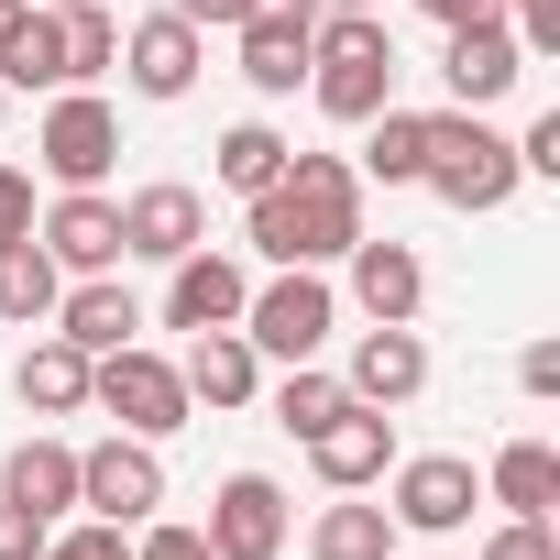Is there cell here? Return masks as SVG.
<instances>
[{
    "label": "cell",
    "instance_id": "obj_1",
    "mask_svg": "<svg viewBox=\"0 0 560 560\" xmlns=\"http://www.w3.org/2000/svg\"><path fill=\"white\" fill-rule=\"evenodd\" d=\"M363 242V176L341 154H287V176L253 187V253L264 264H341Z\"/></svg>",
    "mask_w": 560,
    "mask_h": 560
},
{
    "label": "cell",
    "instance_id": "obj_2",
    "mask_svg": "<svg viewBox=\"0 0 560 560\" xmlns=\"http://www.w3.org/2000/svg\"><path fill=\"white\" fill-rule=\"evenodd\" d=\"M308 89H319L330 121H374V110L396 100V34H385V12H319V34H308Z\"/></svg>",
    "mask_w": 560,
    "mask_h": 560
},
{
    "label": "cell",
    "instance_id": "obj_3",
    "mask_svg": "<svg viewBox=\"0 0 560 560\" xmlns=\"http://www.w3.org/2000/svg\"><path fill=\"white\" fill-rule=\"evenodd\" d=\"M418 187H440L451 209H505L516 198V143L483 110H429V165Z\"/></svg>",
    "mask_w": 560,
    "mask_h": 560
},
{
    "label": "cell",
    "instance_id": "obj_4",
    "mask_svg": "<svg viewBox=\"0 0 560 560\" xmlns=\"http://www.w3.org/2000/svg\"><path fill=\"white\" fill-rule=\"evenodd\" d=\"M330 319H341V298H330L319 264H275V287L242 298V341H253L264 363H319Z\"/></svg>",
    "mask_w": 560,
    "mask_h": 560
},
{
    "label": "cell",
    "instance_id": "obj_5",
    "mask_svg": "<svg viewBox=\"0 0 560 560\" xmlns=\"http://www.w3.org/2000/svg\"><path fill=\"white\" fill-rule=\"evenodd\" d=\"M89 407H110L132 440H176V429H187V374H176L165 352L121 341V352H100V363H89Z\"/></svg>",
    "mask_w": 560,
    "mask_h": 560
},
{
    "label": "cell",
    "instance_id": "obj_6",
    "mask_svg": "<svg viewBox=\"0 0 560 560\" xmlns=\"http://www.w3.org/2000/svg\"><path fill=\"white\" fill-rule=\"evenodd\" d=\"M34 154H45V176H56V187H100V176H110V154H121V110H110L100 89H56V110H45Z\"/></svg>",
    "mask_w": 560,
    "mask_h": 560
},
{
    "label": "cell",
    "instance_id": "obj_7",
    "mask_svg": "<svg viewBox=\"0 0 560 560\" xmlns=\"http://www.w3.org/2000/svg\"><path fill=\"white\" fill-rule=\"evenodd\" d=\"M78 505H89V516H110V527H143V516L165 505V462H154V440L110 429L100 451H78Z\"/></svg>",
    "mask_w": 560,
    "mask_h": 560
},
{
    "label": "cell",
    "instance_id": "obj_8",
    "mask_svg": "<svg viewBox=\"0 0 560 560\" xmlns=\"http://www.w3.org/2000/svg\"><path fill=\"white\" fill-rule=\"evenodd\" d=\"M472 505H483V472L462 462V451H418V462H396V527H418V538H451V527H472Z\"/></svg>",
    "mask_w": 560,
    "mask_h": 560
},
{
    "label": "cell",
    "instance_id": "obj_9",
    "mask_svg": "<svg viewBox=\"0 0 560 560\" xmlns=\"http://www.w3.org/2000/svg\"><path fill=\"white\" fill-rule=\"evenodd\" d=\"M440 78H451V100H462V110H494V100L527 78V45H516V23H505V12H483V23H451V45H440Z\"/></svg>",
    "mask_w": 560,
    "mask_h": 560
},
{
    "label": "cell",
    "instance_id": "obj_10",
    "mask_svg": "<svg viewBox=\"0 0 560 560\" xmlns=\"http://www.w3.org/2000/svg\"><path fill=\"white\" fill-rule=\"evenodd\" d=\"M242 298H253V275L209 242L165 264V330H242Z\"/></svg>",
    "mask_w": 560,
    "mask_h": 560
},
{
    "label": "cell",
    "instance_id": "obj_11",
    "mask_svg": "<svg viewBox=\"0 0 560 560\" xmlns=\"http://www.w3.org/2000/svg\"><path fill=\"white\" fill-rule=\"evenodd\" d=\"M220 560H275L287 549V494H275V472H231L209 494V527H198Z\"/></svg>",
    "mask_w": 560,
    "mask_h": 560
},
{
    "label": "cell",
    "instance_id": "obj_12",
    "mask_svg": "<svg viewBox=\"0 0 560 560\" xmlns=\"http://www.w3.org/2000/svg\"><path fill=\"white\" fill-rule=\"evenodd\" d=\"M308 462H319V483H330V494H363V483H385V462H396V418L341 396V418H330V429H308Z\"/></svg>",
    "mask_w": 560,
    "mask_h": 560
},
{
    "label": "cell",
    "instance_id": "obj_13",
    "mask_svg": "<svg viewBox=\"0 0 560 560\" xmlns=\"http://www.w3.org/2000/svg\"><path fill=\"white\" fill-rule=\"evenodd\" d=\"M209 242V198L198 187H132L121 198V253H143V264H176V253H198Z\"/></svg>",
    "mask_w": 560,
    "mask_h": 560
},
{
    "label": "cell",
    "instance_id": "obj_14",
    "mask_svg": "<svg viewBox=\"0 0 560 560\" xmlns=\"http://www.w3.org/2000/svg\"><path fill=\"white\" fill-rule=\"evenodd\" d=\"M429 385V341L407 330V319H374L363 341H352V374H341V396L352 407H407Z\"/></svg>",
    "mask_w": 560,
    "mask_h": 560
},
{
    "label": "cell",
    "instance_id": "obj_15",
    "mask_svg": "<svg viewBox=\"0 0 560 560\" xmlns=\"http://www.w3.org/2000/svg\"><path fill=\"white\" fill-rule=\"evenodd\" d=\"M45 253H56V275H110V264H121V198L67 187V198L45 209Z\"/></svg>",
    "mask_w": 560,
    "mask_h": 560
},
{
    "label": "cell",
    "instance_id": "obj_16",
    "mask_svg": "<svg viewBox=\"0 0 560 560\" xmlns=\"http://www.w3.org/2000/svg\"><path fill=\"white\" fill-rule=\"evenodd\" d=\"M121 78H132L143 100H187V89H198V23H176V12L132 23V34H121Z\"/></svg>",
    "mask_w": 560,
    "mask_h": 560
},
{
    "label": "cell",
    "instance_id": "obj_17",
    "mask_svg": "<svg viewBox=\"0 0 560 560\" xmlns=\"http://www.w3.org/2000/svg\"><path fill=\"white\" fill-rule=\"evenodd\" d=\"M187 407H253L264 396V352L242 330H187Z\"/></svg>",
    "mask_w": 560,
    "mask_h": 560
},
{
    "label": "cell",
    "instance_id": "obj_18",
    "mask_svg": "<svg viewBox=\"0 0 560 560\" xmlns=\"http://www.w3.org/2000/svg\"><path fill=\"white\" fill-rule=\"evenodd\" d=\"M132 330H143V308H132V298L110 287V275H78V287L56 298V341H78L89 363H100V352H121Z\"/></svg>",
    "mask_w": 560,
    "mask_h": 560
},
{
    "label": "cell",
    "instance_id": "obj_19",
    "mask_svg": "<svg viewBox=\"0 0 560 560\" xmlns=\"http://www.w3.org/2000/svg\"><path fill=\"white\" fill-rule=\"evenodd\" d=\"M341 264H352V298H363V319H418L429 275H418V253H407V242H352Z\"/></svg>",
    "mask_w": 560,
    "mask_h": 560
},
{
    "label": "cell",
    "instance_id": "obj_20",
    "mask_svg": "<svg viewBox=\"0 0 560 560\" xmlns=\"http://www.w3.org/2000/svg\"><path fill=\"white\" fill-rule=\"evenodd\" d=\"M483 494H494L505 516L549 527V505H560V451H549V440H505V451H494V472H483Z\"/></svg>",
    "mask_w": 560,
    "mask_h": 560
},
{
    "label": "cell",
    "instance_id": "obj_21",
    "mask_svg": "<svg viewBox=\"0 0 560 560\" xmlns=\"http://www.w3.org/2000/svg\"><path fill=\"white\" fill-rule=\"evenodd\" d=\"M12 385H23V407H34V418H78V407H89V352L45 330V341L12 363Z\"/></svg>",
    "mask_w": 560,
    "mask_h": 560
},
{
    "label": "cell",
    "instance_id": "obj_22",
    "mask_svg": "<svg viewBox=\"0 0 560 560\" xmlns=\"http://www.w3.org/2000/svg\"><path fill=\"white\" fill-rule=\"evenodd\" d=\"M0 494L34 505V516H67V505H78V451H67V440H23L12 462H0Z\"/></svg>",
    "mask_w": 560,
    "mask_h": 560
},
{
    "label": "cell",
    "instance_id": "obj_23",
    "mask_svg": "<svg viewBox=\"0 0 560 560\" xmlns=\"http://www.w3.org/2000/svg\"><path fill=\"white\" fill-rule=\"evenodd\" d=\"M56 298H67V275H56L45 242H12V253H0V319H12V330H45Z\"/></svg>",
    "mask_w": 560,
    "mask_h": 560
},
{
    "label": "cell",
    "instance_id": "obj_24",
    "mask_svg": "<svg viewBox=\"0 0 560 560\" xmlns=\"http://www.w3.org/2000/svg\"><path fill=\"white\" fill-rule=\"evenodd\" d=\"M0 89H67V12H23L0 45Z\"/></svg>",
    "mask_w": 560,
    "mask_h": 560
},
{
    "label": "cell",
    "instance_id": "obj_25",
    "mask_svg": "<svg viewBox=\"0 0 560 560\" xmlns=\"http://www.w3.org/2000/svg\"><path fill=\"white\" fill-rule=\"evenodd\" d=\"M418 165H429V110H374V143H363V165L352 176H385V187H418Z\"/></svg>",
    "mask_w": 560,
    "mask_h": 560
},
{
    "label": "cell",
    "instance_id": "obj_26",
    "mask_svg": "<svg viewBox=\"0 0 560 560\" xmlns=\"http://www.w3.org/2000/svg\"><path fill=\"white\" fill-rule=\"evenodd\" d=\"M287 154H298L287 132H264V121H231L209 165H220V187H231V198H253V187H275V176H287Z\"/></svg>",
    "mask_w": 560,
    "mask_h": 560
},
{
    "label": "cell",
    "instance_id": "obj_27",
    "mask_svg": "<svg viewBox=\"0 0 560 560\" xmlns=\"http://www.w3.org/2000/svg\"><path fill=\"white\" fill-rule=\"evenodd\" d=\"M308 560H396V516L385 505H330L308 527Z\"/></svg>",
    "mask_w": 560,
    "mask_h": 560
},
{
    "label": "cell",
    "instance_id": "obj_28",
    "mask_svg": "<svg viewBox=\"0 0 560 560\" xmlns=\"http://www.w3.org/2000/svg\"><path fill=\"white\" fill-rule=\"evenodd\" d=\"M110 67H121L110 0H78V12H67V89H89V78H110Z\"/></svg>",
    "mask_w": 560,
    "mask_h": 560
},
{
    "label": "cell",
    "instance_id": "obj_29",
    "mask_svg": "<svg viewBox=\"0 0 560 560\" xmlns=\"http://www.w3.org/2000/svg\"><path fill=\"white\" fill-rule=\"evenodd\" d=\"M341 418V374H319V363H287V385H275V429H330Z\"/></svg>",
    "mask_w": 560,
    "mask_h": 560
},
{
    "label": "cell",
    "instance_id": "obj_30",
    "mask_svg": "<svg viewBox=\"0 0 560 560\" xmlns=\"http://www.w3.org/2000/svg\"><path fill=\"white\" fill-rule=\"evenodd\" d=\"M45 560H132V538L110 516H89V527H45Z\"/></svg>",
    "mask_w": 560,
    "mask_h": 560
},
{
    "label": "cell",
    "instance_id": "obj_31",
    "mask_svg": "<svg viewBox=\"0 0 560 560\" xmlns=\"http://www.w3.org/2000/svg\"><path fill=\"white\" fill-rule=\"evenodd\" d=\"M12 242H34V176L0 165V253H12Z\"/></svg>",
    "mask_w": 560,
    "mask_h": 560
},
{
    "label": "cell",
    "instance_id": "obj_32",
    "mask_svg": "<svg viewBox=\"0 0 560 560\" xmlns=\"http://www.w3.org/2000/svg\"><path fill=\"white\" fill-rule=\"evenodd\" d=\"M45 527H56V516H34V505L0 494V560H45Z\"/></svg>",
    "mask_w": 560,
    "mask_h": 560
},
{
    "label": "cell",
    "instance_id": "obj_33",
    "mask_svg": "<svg viewBox=\"0 0 560 560\" xmlns=\"http://www.w3.org/2000/svg\"><path fill=\"white\" fill-rule=\"evenodd\" d=\"M516 176H560V110H538V121H527V143H516Z\"/></svg>",
    "mask_w": 560,
    "mask_h": 560
},
{
    "label": "cell",
    "instance_id": "obj_34",
    "mask_svg": "<svg viewBox=\"0 0 560 560\" xmlns=\"http://www.w3.org/2000/svg\"><path fill=\"white\" fill-rule=\"evenodd\" d=\"M132 560H220V549H209L198 527H143V538H132Z\"/></svg>",
    "mask_w": 560,
    "mask_h": 560
},
{
    "label": "cell",
    "instance_id": "obj_35",
    "mask_svg": "<svg viewBox=\"0 0 560 560\" xmlns=\"http://www.w3.org/2000/svg\"><path fill=\"white\" fill-rule=\"evenodd\" d=\"M483 560H560V549H549V527H527V516H505V538H483Z\"/></svg>",
    "mask_w": 560,
    "mask_h": 560
},
{
    "label": "cell",
    "instance_id": "obj_36",
    "mask_svg": "<svg viewBox=\"0 0 560 560\" xmlns=\"http://www.w3.org/2000/svg\"><path fill=\"white\" fill-rule=\"evenodd\" d=\"M516 45H527V56L560 45V0H516Z\"/></svg>",
    "mask_w": 560,
    "mask_h": 560
},
{
    "label": "cell",
    "instance_id": "obj_37",
    "mask_svg": "<svg viewBox=\"0 0 560 560\" xmlns=\"http://www.w3.org/2000/svg\"><path fill=\"white\" fill-rule=\"evenodd\" d=\"M516 385H527V396H560V341H527V352H516Z\"/></svg>",
    "mask_w": 560,
    "mask_h": 560
},
{
    "label": "cell",
    "instance_id": "obj_38",
    "mask_svg": "<svg viewBox=\"0 0 560 560\" xmlns=\"http://www.w3.org/2000/svg\"><path fill=\"white\" fill-rule=\"evenodd\" d=\"M176 23H253V0H165Z\"/></svg>",
    "mask_w": 560,
    "mask_h": 560
},
{
    "label": "cell",
    "instance_id": "obj_39",
    "mask_svg": "<svg viewBox=\"0 0 560 560\" xmlns=\"http://www.w3.org/2000/svg\"><path fill=\"white\" fill-rule=\"evenodd\" d=\"M418 12H429V23L451 34V23H483V12H505V0H418Z\"/></svg>",
    "mask_w": 560,
    "mask_h": 560
},
{
    "label": "cell",
    "instance_id": "obj_40",
    "mask_svg": "<svg viewBox=\"0 0 560 560\" xmlns=\"http://www.w3.org/2000/svg\"><path fill=\"white\" fill-rule=\"evenodd\" d=\"M23 12H34V0H0V45H12V23H23Z\"/></svg>",
    "mask_w": 560,
    "mask_h": 560
},
{
    "label": "cell",
    "instance_id": "obj_41",
    "mask_svg": "<svg viewBox=\"0 0 560 560\" xmlns=\"http://www.w3.org/2000/svg\"><path fill=\"white\" fill-rule=\"evenodd\" d=\"M319 12H374V0H319Z\"/></svg>",
    "mask_w": 560,
    "mask_h": 560
},
{
    "label": "cell",
    "instance_id": "obj_42",
    "mask_svg": "<svg viewBox=\"0 0 560 560\" xmlns=\"http://www.w3.org/2000/svg\"><path fill=\"white\" fill-rule=\"evenodd\" d=\"M34 12H78V0H34Z\"/></svg>",
    "mask_w": 560,
    "mask_h": 560
},
{
    "label": "cell",
    "instance_id": "obj_43",
    "mask_svg": "<svg viewBox=\"0 0 560 560\" xmlns=\"http://www.w3.org/2000/svg\"><path fill=\"white\" fill-rule=\"evenodd\" d=\"M0 121H12V89H0Z\"/></svg>",
    "mask_w": 560,
    "mask_h": 560
}]
</instances>
